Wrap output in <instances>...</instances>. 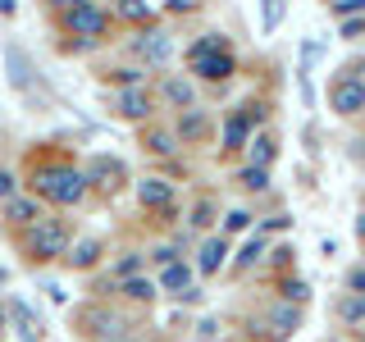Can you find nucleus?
<instances>
[{"label":"nucleus","instance_id":"1","mask_svg":"<svg viewBox=\"0 0 365 342\" xmlns=\"http://www.w3.org/2000/svg\"><path fill=\"white\" fill-rule=\"evenodd\" d=\"M37 182V197L55 201V205H78L87 197V174H78L73 165H51V169H37L32 174Z\"/></svg>","mask_w":365,"mask_h":342},{"label":"nucleus","instance_id":"2","mask_svg":"<svg viewBox=\"0 0 365 342\" xmlns=\"http://www.w3.org/2000/svg\"><path fill=\"white\" fill-rule=\"evenodd\" d=\"M23 247H28V256L46 265V260H60L68 251V228L64 219H32L28 233H23Z\"/></svg>","mask_w":365,"mask_h":342},{"label":"nucleus","instance_id":"3","mask_svg":"<svg viewBox=\"0 0 365 342\" xmlns=\"http://www.w3.org/2000/svg\"><path fill=\"white\" fill-rule=\"evenodd\" d=\"M64 28L83 41H96V37H106L110 19H106V9H96L91 0H73V5L64 9Z\"/></svg>","mask_w":365,"mask_h":342},{"label":"nucleus","instance_id":"4","mask_svg":"<svg viewBox=\"0 0 365 342\" xmlns=\"http://www.w3.org/2000/svg\"><path fill=\"white\" fill-rule=\"evenodd\" d=\"M329 105L338 114H361L365 110V83L361 78H338L334 91H329Z\"/></svg>","mask_w":365,"mask_h":342},{"label":"nucleus","instance_id":"5","mask_svg":"<svg viewBox=\"0 0 365 342\" xmlns=\"http://www.w3.org/2000/svg\"><path fill=\"white\" fill-rule=\"evenodd\" d=\"M133 51L151 68H160V64H169V55H174V41H169V32H142V37L133 41Z\"/></svg>","mask_w":365,"mask_h":342},{"label":"nucleus","instance_id":"6","mask_svg":"<svg viewBox=\"0 0 365 342\" xmlns=\"http://www.w3.org/2000/svg\"><path fill=\"white\" fill-rule=\"evenodd\" d=\"M192 68H197V73L205 78V83H224V78H233V55H228V46L224 51H210V55H197V60H192Z\"/></svg>","mask_w":365,"mask_h":342},{"label":"nucleus","instance_id":"7","mask_svg":"<svg viewBox=\"0 0 365 342\" xmlns=\"http://www.w3.org/2000/svg\"><path fill=\"white\" fill-rule=\"evenodd\" d=\"M137 201H142L146 210H169V205H174V187H169L165 178H146V182H137Z\"/></svg>","mask_w":365,"mask_h":342},{"label":"nucleus","instance_id":"8","mask_svg":"<svg viewBox=\"0 0 365 342\" xmlns=\"http://www.w3.org/2000/svg\"><path fill=\"white\" fill-rule=\"evenodd\" d=\"M87 182H96V187L114 192V187L123 182V165H119V160H110V155H96V160H91V169H87Z\"/></svg>","mask_w":365,"mask_h":342},{"label":"nucleus","instance_id":"9","mask_svg":"<svg viewBox=\"0 0 365 342\" xmlns=\"http://www.w3.org/2000/svg\"><path fill=\"white\" fill-rule=\"evenodd\" d=\"M114 110H119L123 119H146V114H151V96H146L142 87H123L119 100H114Z\"/></svg>","mask_w":365,"mask_h":342},{"label":"nucleus","instance_id":"10","mask_svg":"<svg viewBox=\"0 0 365 342\" xmlns=\"http://www.w3.org/2000/svg\"><path fill=\"white\" fill-rule=\"evenodd\" d=\"M87 328H91V333H96L101 342H110V338H123V333H128V324H123L119 315H110V311H91V315H87Z\"/></svg>","mask_w":365,"mask_h":342},{"label":"nucleus","instance_id":"11","mask_svg":"<svg viewBox=\"0 0 365 342\" xmlns=\"http://www.w3.org/2000/svg\"><path fill=\"white\" fill-rule=\"evenodd\" d=\"M5 60H9V83H14L19 91H28L37 78H32V64H28V55L19 51V46H5Z\"/></svg>","mask_w":365,"mask_h":342},{"label":"nucleus","instance_id":"12","mask_svg":"<svg viewBox=\"0 0 365 342\" xmlns=\"http://www.w3.org/2000/svg\"><path fill=\"white\" fill-rule=\"evenodd\" d=\"M5 219H14V224H32V219H41L37 197H9V201H5Z\"/></svg>","mask_w":365,"mask_h":342},{"label":"nucleus","instance_id":"13","mask_svg":"<svg viewBox=\"0 0 365 342\" xmlns=\"http://www.w3.org/2000/svg\"><path fill=\"white\" fill-rule=\"evenodd\" d=\"M247 137H251L247 114H242V110L228 114V123H224V151H237V146H247Z\"/></svg>","mask_w":365,"mask_h":342},{"label":"nucleus","instance_id":"14","mask_svg":"<svg viewBox=\"0 0 365 342\" xmlns=\"http://www.w3.org/2000/svg\"><path fill=\"white\" fill-rule=\"evenodd\" d=\"M224 256H228V242L224 237H205V247H201V260H197V269L201 274H215L224 265Z\"/></svg>","mask_w":365,"mask_h":342},{"label":"nucleus","instance_id":"15","mask_svg":"<svg viewBox=\"0 0 365 342\" xmlns=\"http://www.w3.org/2000/svg\"><path fill=\"white\" fill-rule=\"evenodd\" d=\"M205 128H210V119H205L201 110H182V119H178V137H182V142H201Z\"/></svg>","mask_w":365,"mask_h":342},{"label":"nucleus","instance_id":"16","mask_svg":"<svg viewBox=\"0 0 365 342\" xmlns=\"http://www.w3.org/2000/svg\"><path fill=\"white\" fill-rule=\"evenodd\" d=\"M160 288H165V292H187L192 288V269L178 265V260H169L165 274H160Z\"/></svg>","mask_w":365,"mask_h":342},{"label":"nucleus","instance_id":"17","mask_svg":"<svg viewBox=\"0 0 365 342\" xmlns=\"http://www.w3.org/2000/svg\"><path fill=\"white\" fill-rule=\"evenodd\" d=\"M297 319H302V315H297V311H292V301H288V306H274V311H269V324H274V338H288V333H297Z\"/></svg>","mask_w":365,"mask_h":342},{"label":"nucleus","instance_id":"18","mask_svg":"<svg viewBox=\"0 0 365 342\" xmlns=\"http://www.w3.org/2000/svg\"><path fill=\"white\" fill-rule=\"evenodd\" d=\"M338 315L347 319V324H365V292H347L338 301Z\"/></svg>","mask_w":365,"mask_h":342},{"label":"nucleus","instance_id":"19","mask_svg":"<svg viewBox=\"0 0 365 342\" xmlns=\"http://www.w3.org/2000/svg\"><path fill=\"white\" fill-rule=\"evenodd\" d=\"M96 256H101V242H96V237H87V242H78V247H73L68 265H73V269H91V265H96Z\"/></svg>","mask_w":365,"mask_h":342},{"label":"nucleus","instance_id":"20","mask_svg":"<svg viewBox=\"0 0 365 342\" xmlns=\"http://www.w3.org/2000/svg\"><path fill=\"white\" fill-rule=\"evenodd\" d=\"M5 315H14L19 324H23V338H28V342H41V338H37V328H41V324H37V315H32L23 301H9V311H5Z\"/></svg>","mask_w":365,"mask_h":342},{"label":"nucleus","instance_id":"21","mask_svg":"<svg viewBox=\"0 0 365 342\" xmlns=\"http://www.w3.org/2000/svg\"><path fill=\"white\" fill-rule=\"evenodd\" d=\"M247 151H251V165L269 169V160H274V142H269V137H247Z\"/></svg>","mask_w":365,"mask_h":342},{"label":"nucleus","instance_id":"22","mask_svg":"<svg viewBox=\"0 0 365 342\" xmlns=\"http://www.w3.org/2000/svg\"><path fill=\"white\" fill-rule=\"evenodd\" d=\"M165 100H169V105H192V87L182 83V78H169V83H165Z\"/></svg>","mask_w":365,"mask_h":342},{"label":"nucleus","instance_id":"23","mask_svg":"<svg viewBox=\"0 0 365 342\" xmlns=\"http://www.w3.org/2000/svg\"><path fill=\"white\" fill-rule=\"evenodd\" d=\"M123 292H128L133 301H151V296H155V283H146V279H137V274H133V279H123Z\"/></svg>","mask_w":365,"mask_h":342},{"label":"nucleus","instance_id":"24","mask_svg":"<svg viewBox=\"0 0 365 342\" xmlns=\"http://www.w3.org/2000/svg\"><path fill=\"white\" fill-rule=\"evenodd\" d=\"M146 151L169 155V151H174V133H160V128H151V133H146Z\"/></svg>","mask_w":365,"mask_h":342},{"label":"nucleus","instance_id":"25","mask_svg":"<svg viewBox=\"0 0 365 342\" xmlns=\"http://www.w3.org/2000/svg\"><path fill=\"white\" fill-rule=\"evenodd\" d=\"M242 187H251V192H265V187H269V169H260V165L242 169Z\"/></svg>","mask_w":365,"mask_h":342},{"label":"nucleus","instance_id":"26","mask_svg":"<svg viewBox=\"0 0 365 342\" xmlns=\"http://www.w3.org/2000/svg\"><path fill=\"white\" fill-rule=\"evenodd\" d=\"M260 256H265V237H251V242L242 247V256H237V265H242V269H247V265H256V260H260Z\"/></svg>","mask_w":365,"mask_h":342},{"label":"nucleus","instance_id":"27","mask_svg":"<svg viewBox=\"0 0 365 342\" xmlns=\"http://www.w3.org/2000/svg\"><path fill=\"white\" fill-rule=\"evenodd\" d=\"M224 46H228V41L220 37V32H210V37H201L197 46H192V60H197V55H210V51H224Z\"/></svg>","mask_w":365,"mask_h":342},{"label":"nucleus","instance_id":"28","mask_svg":"<svg viewBox=\"0 0 365 342\" xmlns=\"http://www.w3.org/2000/svg\"><path fill=\"white\" fill-rule=\"evenodd\" d=\"M283 296H288V301H297V306H302L306 296H311V288H306L302 279H288V283H283Z\"/></svg>","mask_w":365,"mask_h":342},{"label":"nucleus","instance_id":"29","mask_svg":"<svg viewBox=\"0 0 365 342\" xmlns=\"http://www.w3.org/2000/svg\"><path fill=\"white\" fill-rule=\"evenodd\" d=\"M279 19H283V0H265V32L279 28Z\"/></svg>","mask_w":365,"mask_h":342},{"label":"nucleus","instance_id":"30","mask_svg":"<svg viewBox=\"0 0 365 342\" xmlns=\"http://www.w3.org/2000/svg\"><path fill=\"white\" fill-rule=\"evenodd\" d=\"M119 14L123 19H146V0H119Z\"/></svg>","mask_w":365,"mask_h":342},{"label":"nucleus","instance_id":"31","mask_svg":"<svg viewBox=\"0 0 365 342\" xmlns=\"http://www.w3.org/2000/svg\"><path fill=\"white\" fill-rule=\"evenodd\" d=\"M247 224H251V214H247V210H228V219H224V228H228V233H242Z\"/></svg>","mask_w":365,"mask_h":342},{"label":"nucleus","instance_id":"32","mask_svg":"<svg viewBox=\"0 0 365 342\" xmlns=\"http://www.w3.org/2000/svg\"><path fill=\"white\" fill-rule=\"evenodd\" d=\"M114 83H123V87H142V68H114Z\"/></svg>","mask_w":365,"mask_h":342},{"label":"nucleus","instance_id":"33","mask_svg":"<svg viewBox=\"0 0 365 342\" xmlns=\"http://www.w3.org/2000/svg\"><path fill=\"white\" fill-rule=\"evenodd\" d=\"M361 9H365V0H334V14H342V19L361 14Z\"/></svg>","mask_w":365,"mask_h":342},{"label":"nucleus","instance_id":"34","mask_svg":"<svg viewBox=\"0 0 365 342\" xmlns=\"http://www.w3.org/2000/svg\"><path fill=\"white\" fill-rule=\"evenodd\" d=\"M210 219H215V205H210V201H201L197 210H192V224H197V228H205Z\"/></svg>","mask_w":365,"mask_h":342},{"label":"nucleus","instance_id":"35","mask_svg":"<svg viewBox=\"0 0 365 342\" xmlns=\"http://www.w3.org/2000/svg\"><path fill=\"white\" fill-rule=\"evenodd\" d=\"M14 187H19L14 174H9V169H0V201H9V197H14Z\"/></svg>","mask_w":365,"mask_h":342},{"label":"nucleus","instance_id":"36","mask_svg":"<svg viewBox=\"0 0 365 342\" xmlns=\"http://www.w3.org/2000/svg\"><path fill=\"white\" fill-rule=\"evenodd\" d=\"M347 288H351V292H365V265H356V269L347 274Z\"/></svg>","mask_w":365,"mask_h":342},{"label":"nucleus","instance_id":"37","mask_svg":"<svg viewBox=\"0 0 365 342\" xmlns=\"http://www.w3.org/2000/svg\"><path fill=\"white\" fill-rule=\"evenodd\" d=\"M137 269H142V256H128V260H119V274H123V279H133Z\"/></svg>","mask_w":365,"mask_h":342},{"label":"nucleus","instance_id":"38","mask_svg":"<svg viewBox=\"0 0 365 342\" xmlns=\"http://www.w3.org/2000/svg\"><path fill=\"white\" fill-rule=\"evenodd\" d=\"M46 296H51V301H60V306H64V296H68V292L60 288V283H46Z\"/></svg>","mask_w":365,"mask_h":342},{"label":"nucleus","instance_id":"39","mask_svg":"<svg viewBox=\"0 0 365 342\" xmlns=\"http://www.w3.org/2000/svg\"><path fill=\"white\" fill-rule=\"evenodd\" d=\"M356 233H361V242H365V214H361V219H356Z\"/></svg>","mask_w":365,"mask_h":342},{"label":"nucleus","instance_id":"40","mask_svg":"<svg viewBox=\"0 0 365 342\" xmlns=\"http://www.w3.org/2000/svg\"><path fill=\"white\" fill-rule=\"evenodd\" d=\"M110 342H133V338H128V333H123V338H110Z\"/></svg>","mask_w":365,"mask_h":342},{"label":"nucleus","instance_id":"41","mask_svg":"<svg viewBox=\"0 0 365 342\" xmlns=\"http://www.w3.org/2000/svg\"><path fill=\"white\" fill-rule=\"evenodd\" d=\"M0 324H5V306H0Z\"/></svg>","mask_w":365,"mask_h":342}]
</instances>
